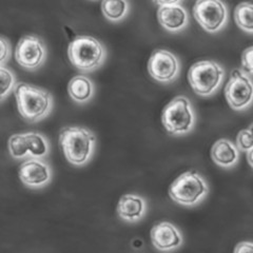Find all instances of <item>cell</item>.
Wrapping results in <instances>:
<instances>
[{"label":"cell","mask_w":253,"mask_h":253,"mask_svg":"<svg viewBox=\"0 0 253 253\" xmlns=\"http://www.w3.org/2000/svg\"><path fill=\"white\" fill-rule=\"evenodd\" d=\"M151 241L157 250L170 251L181 246L183 235L173 224L162 221L152 228Z\"/></svg>","instance_id":"7c38bea8"},{"label":"cell","mask_w":253,"mask_h":253,"mask_svg":"<svg viewBox=\"0 0 253 253\" xmlns=\"http://www.w3.org/2000/svg\"><path fill=\"white\" fill-rule=\"evenodd\" d=\"M209 192L207 181L196 171H187L173 181L169 195L179 205L192 207L202 202Z\"/></svg>","instance_id":"277c9868"},{"label":"cell","mask_w":253,"mask_h":253,"mask_svg":"<svg viewBox=\"0 0 253 253\" xmlns=\"http://www.w3.org/2000/svg\"><path fill=\"white\" fill-rule=\"evenodd\" d=\"M59 145L70 164L84 166L95 152L96 136L84 126H66L59 134Z\"/></svg>","instance_id":"7a4b0ae2"},{"label":"cell","mask_w":253,"mask_h":253,"mask_svg":"<svg viewBox=\"0 0 253 253\" xmlns=\"http://www.w3.org/2000/svg\"><path fill=\"white\" fill-rule=\"evenodd\" d=\"M18 112L29 123H38L49 116L53 110L52 95L46 90L19 83L14 90Z\"/></svg>","instance_id":"6da1fadb"},{"label":"cell","mask_w":253,"mask_h":253,"mask_svg":"<svg viewBox=\"0 0 253 253\" xmlns=\"http://www.w3.org/2000/svg\"><path fill=\"white\" fill-rule=\"evenodd\" d=\"M148 71L155 81L171 83L179 75L180 65L173 53L167 50H156L149 59Z\"/></svg>","instance_id":"30bf717a"},{"label":"cell","mask_w":253,"mask_h":253,"mask_svg":"<svg viewBox=\"0 0 253 253\" xmlns=\"http://www.w3.org/2000/svg\"><path fill=\"white\" fill-rule=\"evenodd\" d=\"M212 160L219 167L231 168L239 162L240 152L232 141L226 138L218 139L211 149Z\"/></svg>","instance_id":"9a60e30c"},{"label":"cell","mask_w":253,"mask_h":253,"mask_svg":"<svg viewBox=\"0 0 253 253\" xmlns=\"http://www.w3.org/2000/svg\"><path fill=\"white\" fill-rule=\"evenodd\" d=\"M19 177L27 187L41 189L52 180V169L43 158L28 157V160L20 165Z\"/></svg>","instance_id":"8fae6325"},{"label":"cell","mask_w":253,"mask_h":253,"mask_svg":"<svg viewBox=\"0 0 253 253\" xmlns=\"http://www.w3.org/2000/svg\"><path fill=\"white\" fill-rule=\"evenodd\" d=\"M242 67L246 72L253 74V45L244 51L242 55Z\"/></svg>","instance_id":"603a6c76"},{"label":"cell","mask_w":253,"mask_h":253,"mask_svg":"<svg viewBox=\"0 0 253 253\" xmlns=\"http://www.w3.org/2000/svg\"><path fill=\"white\" fill-rule=\"evenodd\" d=\"M70 97L77 104H86L95 93V86L90 78L84 75H77L71 79L68 84Z\"/></svg>","instance_id":"2e32d148"},{"label":"cell","mask_w":253,"mask_h":253,"mask_svg":"<svg viewBox=\"0 0 253 253\" xmlns=\"http://www.w3.org/2000/svg\"><path fill=\"white\" fill-rule=\"evenodd\" d=\"M247 160H248L249 165L253 168V148L250 149L249 151L247 152Z\"/></svg>","instance_id":"4316f807"},{"label":"cell","mask_w":253,"mask_h":253,"mask_svg":"<svg viewBox=\"0 0 253 253\" xmlns=\"http://www.w3.org/2000/svg\"><path fill=\"white\" fill-rule=\"evenodd\" d=\"M26 136L30 157L44 158L49 155L50 145L44 135L37 132H28Z\"/></svg>","instance_id":"ac0fdd59"},{"label":"cell","mask_w":253,"mask_h":253,"mask_svg":"<svg viewBox=\"0 0 253 253\" xmlns=\"http://www.w3.org/2000/svg\"><path fill=\"white\" fill-rule=\"evenodd\" d=\"M0 45H1V66H4L5 62L11 57V45L4 37L0 39Z\"/></svg>","instance_id":"cb8c5ba5"},{"label":"cell","mask_w":253,"mask_h":253,"mask_svg":"<svg viewBox=\"0 0 253 253\" xmlns=\"http://www.w3.org/2000/svg\"><path fill=\"white\" fill-rule=\"evenodd\" d=\"M101 11L108 20L118 22L129 14L130 4L128 0H102Z\"/></svg>","instance_id":"e0dca14e"},{"label":"cell","mask_w":253,"mask_h":253,"mask_svg":"<svg viewBox=\"0 0 253 253\" xmlns=\"http://www.w3.org/2000/svg\"><path fill=\"white\" fill-rule=\"evenodd\" d=\"M152 1L160 5V6H165V5H172V4H179L181 0H152Z\"/></svg>","instance_id":"484cf974"},{"label":"cell","mask_w":253,"mask_h":253,"mask_svg":"<svg viewBox=\"0 0 253 253\" xmlns=\"http://www.w3.org/2000/svg\"><path fill=\"white\" fill-rule=\"evenodd\" d=\"M17 83L16 77L10 69L5 66H1V100L3 101L9 94L15 90Z\"/></svg>","instance_id":"44dd1931"},{"label":"cell","mask_w":253,"mask_h":253,"mask_svg":"<svg viewBox=\"0 0 253 253\" xmlns=\"http://www.w3.org/2000/svg\"><path fill=\"white\" fill-rule=\"evenodd\" d=\"M234 20L240 29L253 33V3L242 2L234 11Z\"/></svg>","instance_id":"d6986e66"},{"label":"cell","mask_w":253,"mask_h":253,"mask_svg":"<svg viewBox=\"0 0 253 253\" xmlns=\"http://www.w3.org/2000/svg\"><path fill=\"white\" fill-rule=\"evenodd\" d=\"M146 212V201L136 194L124 195L117 205L118 215L128 223H136L145 216Z\"/></svg>","instance_id":"5bb4252c"},{"label":"cell","mask_w":253,"mask_h":253,"mask_svg":"<svg viewBox=\"0 0 253 253\" xmlns=\"http://www.w3.org/2000/svg\"><path fill=\"white\" fill-rule=\"evenodd\" d=\"M193 16L208 33H216L228 21V9L221 0H196Z\"/></svg>","instance_id":"52a82bcc"},{"label":"cell","mask_w":253,"mask_h":253,"mask_svg":"<svg viewBox=\"0 0 253 253\" xmlns=\"http://www.w3.org/2000/svg\"><path fill=\"white\" fill-rule=\"evenodd\" d=\"M234 252H241V253L250 252V253H253V243L242 242L239 245H236Z\"/></svg>","instance_id":"d4e9b609"},{"label":"cell","mask_w":253,"mask_h":253,"mask_svg":"<svg viewBox=\"0 0 253 253\" xmlns=\"http://www.w3.org/2000/svg\"><path fill=\"white\" fill-rule=\"evenodd\" d=\"M224 76L223 67L212 60L195 62L188 73L190 85L200 96H210L214 94L223 83Z\"/></svg>","instance_id":"5b68a950"},{"label":"cell","mask_w":253,"mask_h":253,"mask_svg":"<svg viewBox=\"0 0 253 253\" xmlns=\"http://www.w3.org/2000/svg\"><path fill=\"white\" fill-rule=\"evenodd\" d=\"M165 129L174 135L191 132L195 125V113L186 96H176L165 107L162 115Z\"/></svg>","instance_id":"8992f818"},{"label":"cell","mask_w":253,"mask_h":253,"mask_svg":"<svg viewBox=\"0 0 253 253\" xmlns=\"http://www.w3.org/2000/svg\"><path fill=\"white\" fill-rule=\"evenodd\" d=\"M7 148H9L10 155L15 160H25V158L30 157L26 133L12 135L7 142Z\"/></svg>","instance_id":"ffe728a7"},{"label":"cell","mask_w":253,"mask_h":253,"mask_svg":"<svg viewBox=\"0 0 253 253\" xmlns=\"http://www.w3.org/2000/svg\"><path fill=\"white\" fill-rule=\"evenodd\" d=\"M237 148L242 151L248 152L253 148V124H251L247 129L242 130L236 137Z\"/></svg>","instance_id":"7402d4cb"},{"label":"cell","mask_w":253,"mask_h":253,"mask_svg":"<svg viewBox=\"0 0 253 253\" xmlns=\"http://www.w3.org/2000/svg\"><path fill=\"white\" fill-rule=\"evenodd\" d=\"M157 18L162 27L169 32H179L189 23L188 12L180 4L160 6Z\"/></svg>","instance_id":"4fadbf2b"},{"label":"cell","mask_w":253,"mask_h":253,"mask_svg":"<svg viewBox=\"0 0 253 253\" xmlns=\"http://www.w3.org/2000/svg\"><path fill=\"white\" fill-rule=\"evenodd\" d=\"M71 63L85 73L94 72L105 63L107 51L105 45L91 36H77L68 46Z\"/></svg>","instance_id":"3957f363"},{"label":"cell","mask_w":253,"mask_h":253,"mask_svg":"<svg viewBox=\"0 0 253 253\" xmlns=\"http://www.w3.org/2000/svg\"><path fill=\"white\" fill-rule=\"evenodd\" d=\"M225 96L235 111L246 110L253 102V83L242 70H234L225 88Z\"/></svg>","instance_id":"ba28073f"},{"label":"cell","mask_w":253,"mask_h":253,"mask_svg":"<svg viewBox=\"0 0 253 253\" xmlns=\"http://www.w3.org/2000/svg\"><path fill=\"white\" fill-rule=\"evenodd\" d=\"M46 58V47L41 38L27 35L20 38L16 45L15 59L18 65L29 71L41 68Z\"/></svg>","instance_id":"9c48e42d"}]
</instances>
